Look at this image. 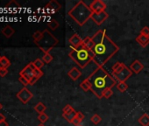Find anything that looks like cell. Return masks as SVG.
<instances>
[{
    "label": "cell",
    "instance_id": "obj_28",
    "mask_svg": "<svg viewBox=\"0 0 149 126\" xmlns=\"http://www.w3.org/2000/svg\"><path fill=\"white\" fill-rule=\"evenodd\" d=\"M53 60H54V57L50 53H45L42 57V60L44 61V63H47V64H49Z\"/></svg>",
    "mask_w": 149,
    "mask_h": 126
},
{
    "label": "cell",
    "instance_id": "obj_10",
    "mask_svg": "<svg viewBox=\"0 0 149 126\" xmlns=\"http://www.w3.org/2000/svg\"><path fill=\"white\" fill-rule=\"evenodd\" d=\"M19 75L25 77L26 80L29 81V83H30V81L34 77V70L29 65H27L19 72Z\"/></svg>",
    "mask_w": 149,
    "mask_h": 126
},
{
    "label": "cell",
    "instance_id": "obj_6",
    "mask_svg": "<svg viewBox=\"0 0 149 126\" xmlns=\"http://www.w3.org/2000/svg\"><path fill=\"white\" fill-rule=\"evenodd\" d=\"M132 70L128 67L125 66L123 69L118 73L112 74V76L118 82H125L132 76Z\"/></svg>",
    "mask_w": 149,
    "mask_h": 126
},
{
    "label": "cell",
    "instance_id": "obj_42",
    "mask_svg": "<svg viewBox=\"0 0 149 126\" xmlns=\"http://www.w3.org/2000/svg\"><path fill=\"white\" fill-rule=\"evenodd\" d=\"M38 126H45V125H44V124H43V123H40V124H39V125H38Z\"/></svg>",
    "mask_w": 149,
    "mask_h": 126
},
{
    "label": "cell",
    "instance_id": "obj_8",
    "mask_svg": "<svg viewBox=\"0 0 149 126\" xmlns=\"http://www.w3.org/2000/svg\"><path fill=\"white\" fill-rule=\"evenodd\" d=\"M109 18V14L106 12H92V15L91 19L95 22L96 25L101 26L106 19Z\"/></svg>",
    "mask_w": 149,
    "mask_h": 126
},
{
    "label": "cell",
    "instance_id": "obj_43",
    "mask_svg": "<svg viewBox=\"0 0 149 126\" xmlns=\"http://www.w3.org/2000/svg\"><path fill=\"white\" fill-rule=\"evenodd\" d=\"M2 108H3V106H2V104H1V103H0V109H1Z\"/></svg>",
    "mask_w": 149,
    "mask_h": 126
},
{
    "label": "cell",
    "instance_id": "obj_41",
    "mask_svg": "<svg viewBox=\"0 0 149 126\" xmlns=\"http://www.w3.org/2000/svg\"><path fill=\"white\" fill-rule=\"evenodd\" d=\"M0 126H8V123L4 121V122H0Z\"/></svg>",
    "mask_w": 149,
    "mask_h": 126
},
{
    "label": "cell",
    "instance_id": "obj_12",
    "mask_svg": "<svg viewBox=\"0 0 149 126\" xmlns=\"http://www.w3.org/2000/svg\"><path fill=\"white\" fill-rule=\"evenodd\" d=\"M61 9V6L55 0H52L50 1L46 6H45V10L50 13H53V12H56L58 11H60Z\"/></svg>",
    "mask_w": 149,
    "mask_h": 126
},
{
    "label": "cell",
    "instance_id": "obj_2",
    "mask_svg": "<svg viewBox=\"0 0 149 126\" xmlns=\"http://www.w3.org/2000/svg\"><path fill=\"white\" fill-rule=\"evenodd\" d=\"M91 83V91L98 98H103V94L105 90L112 89L117 85V81L103 67L97 68L88 77Z\"/></svg>",
    "mask_w": 149,
    "mask_h": 126
},
{
    "label": "cell",
    "instance_id": "obj_38",
    "mask_svg": "<svg viewBox=\"0 0 149 126\" xmlns=\"http://www.w3.org/2000/svg\"><path fill=\"white\" fill-rule=\"evenodd\" d=\"M77 116L78 117V118H80L82 121L84 119V115L81 112V111H77Z\"/></svg>",
    "mask_w": 149,
    "mask_h": 126
},
{
    "label": "cell",
    "instance_id": "obj_39",
    "mask_svg": "<svg viewBox=\"0 0 149 126\" xmlns=\"http://www.w3.org/2000/svg\"><path fill=\"white\" fill-rule=\"evenodd\" d=\"M38 80H39V78H37V77H35V76H34V77L30 81V85H33V84H34Z\"/></svg>",
    "mask_w": 149,
    "mask_h": 126
},
{
    "label": "cell",
    "instance_id": "obj_23",
    "mask_svg": "<svg viewBox=\"0 0 149 126\" xmlns=\"http://www.w3.org/2000/svg\"><path fill=\"white\" fill-rule=\"evenodd\" d=\"M125 65L124 64L123 62H117L115 63V65L113 66L112 68V74H116V73H118L119 71H121L123 69V68L125 67Z\"/></svg>",
    "mask_w": 149,
    "mask_h": 126
},
{
    "label": "cell",
    "instance_id": "obj_4",
    "mask_svg": "<svg viewBox=\"0 0 149 126\" xmlns=\"http://www.w3.org/2000/svg\"><path fill=\"white\" fill-rule=\"evenodd\" d=\"M91 15L92 11L90 6L82 0L68 12V16L80 26H83L91 19Z\"/></svg>",
    "mask_w": 149,
    "mask_h": 126
},
{
    "label": "cell",
    "instance_id": "obj_3",
    "mask_svg": "<svg viewBox=\"0 0 149 126\" xmlns=\"http://www.w3.org/2000/svg\"><path fill=\"white\" fill-rule=\"evenodd\" d=\"M69 58L80 69H85L91 63H94V53L84 45L78 48H72L68 53Z\"/></svg>",
    "mask_w": 149,
    "mask_h": 126
},
{
    "label": "cell",
    "instance_id": "obj_25",
    "mask_svg": "<svg viewBox=\"0 0 149 126\" xmlns=\"http://www.w3.org/2000/svg\"><path fill=\"white\" fill-rule=\"evenodd\" d=\"M116 86H117V89L122 93L125 92L128 89V85L126 82H118Z\"/></svg>",
    "mask_w": 149,
    "mask_h": 126
},
{
    "label": "cell",
    "instance_id": "obj_19",
    "mask_svg": "<svg viewBox=\"0 0 149 126\" xmlns=\"http://www.w3.org/2000/svg\"><path fill=\"white\" fill-rule=\"evenodd\" d=\"M138 121L141 126H149V116L146 113H144Z\"/></svg>",
    "mask_w": 149,
    "mask_h": 126
},
{
    "label": "cell",
    "instance_id": "obj_40",
    "mask_svg": "<svg viewBox=\"0 0 149 126\" xmlns=\"http://www.w3.org/2000/svg\"><path fill=\"white\" fill-rule=\"evenodd\" d=\"M4 121H6V116L0 113V122H4Z\"/></svg>",
    "mask_w": 149,
    "mask_h": 126
},
{
    "label": "cell",
    "instance_id": "obj_30",
    "mask_svg": "<svg viewBox=\"0 0 149 126\" xmlns=\"http://www.w3.org/2000/svg\"><path fill=\"white\" fill-rule=\"evenodd\" d=\"M48 116L46 114V113H42V114H40L39 116H38V119H39V121L40 122V123H45L46 122H47V120H48Z\"/></svg>",
    "mask_w": 149,
    "mask_h": 126
},
{
    "label": "cell",
    "instance_id": "obj_22",
    "mask_svg": "<svg viewBox=\"0 0 149 126\" xmlns=\"http://www.w3.org/2000/svg\"><path fill=\"white\" fill-rule=\"evenodd\" d=\"M10 65L11 62L8 60V58H6V56H2V59L0 60V69H8Z\"/></svg>",
    "mask_w": 149,
    "mask_h": 126
},
{
    "label": "cell",
    "instance_id": "obj_26",
    "mask_svg": "<svg viewBox=\"0 0 149 126\" xmlns=\"http://www.w3.org/2000/svg\"><path fill=\"white\" fill-rule=\"evenodd\" d=\"M91 123H92L93 124L97 125V124H99V123L102 122V117H101L99 115H97V114H94V115L91 117Z\"/></svg>",
    "mask_w": 149,
    "mask_h": 126
},
{
    "label": "cell",
    "instance_id": "obj_13",
    "mask_svg": "<svg viewBox=\"0 0 149 126\" xmlns=\"http://www.w3.org/2000/svg\"><path fill=\"white\" fill-rule=\"evenodd\" d=\"M68 76L74 82L77 81L81 76H82V71L77 68V67H74L72 68L68 72Z\"/></svg>",
    "mask_w": 149,
    "mask_h": 126
},
{
    "label": "cell",
    "instance_id": "obj_45",
    "mask_svg": "<svg viewBox=\"0 0 149 126\" xmlns=\"http://www.w3.org/2000/svg\"><path fill=\"white\" fill-rule=\"evenodd\" d=\"M79 126H83V125H79Z\"/></svg>",
    "mask_w": 149,
    "mask_h": 126
},
{
    "label": "cell",
    "instance_id": "obj_29",
    "mask_svg": "<svg viewBox=\"0 0 149 126\" xmlns=\"http://www.w3.org/2000/svg\"><path fill=\"white\" fill-rule=\"evenodd\" d=\"M33 64H34V66H35V68L36 69H41V68L44 66V61L41 60V59H36L34 61H33Z\"/></svg>",
    "mask_w": 149,
    "mask_h": 126
},
{
    "label": "cell",
    "instance_id": "obj_21",
    "mask_svg": "<svg viewBox=\"0 0 149 126\" xmlns=\"http://www.w3.org/2000/svg\"><path fill=\"white\" fill-rule=\"evenodd\" d=\"M47 109L46 105L43 102H38L35 106H34V110L40 115L42 113H45V110Z\"/></svg>",
    "mask_w": 149,
    "mask_h": 126
},
{
    "label": "cell",
    "instance_id": "obj_15",
    "mask_svg": "<svg viewBox=\"0 0 149 126\" xmlns=\"http://www.w3.org/2000/svg\"><path fill=\"white\" fill-rule=\"evenodd\" d=\"M136 42H138V44L139 46H141L142 47H146V46L149 45V37L147 36H145V35H142V34H139L136 37L135 39Z\"/></svg>",
    "mask_w": 149,
    "mask_h": 126
},
{
    "label": "cell",
    "instance_id": "obj_20",
    "mask_svg": "<svg viewBox=\"0 0 149 126\" xmlns=\"http://www.w3.org/2000/svg\"><path fill=\"white\" fill-rule=\"evenodd\" d=\"M77 111L74 110L73 112H70V113H68V114H62V117H64V119H66L68 123H72L74 119L76 118V116H77Z\"/></svg>",
    "mask_w": 149,
    "mask_h": 126
},
{
    "label": "cell",
    "instance_id": "obj_24",
    "mask_svg": "<svg viewBox=\"0 0 149 126\" xmlns=\"http://www.w3.org/2000/svg\"><path fill=\"white\" fill-rule=\"evenodd\" d=\"M59 23L57 22V20L56 19H52L48 23H47V26L52 30V31H54V30H56L58 27H59Z\"/></svg>",
    "mask_w": 149,
    "mask_h": 126
},
{
    "label": "cell",
    "instance_id": "obj_32",
    "mask_svg": "<svg viewBox=\"0 0 149 126\" xmlns=\"http://www.w3.org/2000/svg\"><path fill=\"white\" fill-rule=\"evenodd\" d=\"M74 110V108H73L71 105L67 104V105L63 108V109H62V114H68V113L73 112Z\"/></svg>",
    "mask_w": 149,
    "mask_h": 126
},
{
    "label": "cell",
    "instance_id": "obj_11",
    "mask_svg": "<svg viewBox=\"0 0 149 126\" xmlns=\"http://www.w3.org/2000/svg\"><path fill=\"white\" fill-rule=\"evenodd\" d=\"M70 44V47L72 48H78L83 46V39L78 34H74L68 40Z\"/></svg>",
    "mask_w": 149,
    "mask_h": 126
},
{
    "label": "cell",
    "instance_id": "obj_5",
    "mask_svg": "<svg viewBox=\"0 0 149 126\" xmlns=\"http://www.w3.org/2000/svg\"><path fill=\"white\" fill-rule=\"evenodd\" d=\"M34 43L45 54L50 53V51L59 43V40L47 29H45L42 32L41 38L38 41H35Z\"/></svg>",
    "mask_w": 149,
    "mask_h": 126
},
{
    "label": "cell",
    "instance_id": "obj_36",
    "mask_svg": "<svg viewBox=\"0 0 149 126\" xmlns=\"http://www.w3.org/2000/svg\"><path fill=\"white\" fill-rule=\"evenodd\" d=\"M43 72H42V70L41 69H34V76L35 77H37V78H40V77H42L43 76Z\"/></svg>",
    "mask_w": 149,
    "mask_h": 126
},
{
    "label": "cell",
    "instance_id": "obj_18",
    "mask_svg": "<svg viewBox=\"0 0 149 126\" xmlns=\"http://www.w3.org/2000/svg\"><path fill=\"white\" fill-rule=\"evenodd\" d=\"M80 88H81L84 91H85V92L90 91V90L91 89V82L89 81L88 78L84 79V80L80 83Z\"/></svg>",
    "mask_w": 149,
    "mask_h": 126
},
{
    "label": "cell",
    "instance_id": "obj_17",
    "mask_svg": "<svg viewBox=\"0 0 149 126\" xmlns=\"http://www.w3.org/2000/svg\"><path fill=\"white\" fill-rule=\"evenodd\" d=\"M83 45H84L85 47H87L88 49L92 50V48H93V46H94V42H93V40H92V38H91V37H89V36L85 37V38L83 39Z\"/></svg>",
    "mask_w": 149,
    "mask_h": 126
},
{
    "label": "cell",
    "instance_id": "obj_35",
    "mask_svg": "<svg viewBox=\"0 0 149 126\" xmlns=\"http://www.w3.org/2000/svg\"><path fill=\"white\" fill-rule=\"evenodd\" d=\"M140 34L149 37V27H148V26H144L143 28H141V30H140Z\"/></svg>",
    "mask_w": 149,
    "mask_h": 126
},
{
    "label": "cell",
    "instance_id": "obj_27",
    "mask_svg": "<svg viewBox=\"0 0 149 126\" xmlns=\"http://www.w3.org/2000/svg\"><path fill=\"white\" fill-rule=\"evenodd\" d=\"M6 8L7 9H18V8H20V5L18 4L15 0H12L11 2H9L7 5H6Z\"/></svg>",
    "mask_w": 149,
    "mask_h": 126
},
{
    "label": "cell",
    "instance_id": "obj_16",
    "mask_svg": "<svg viewBox=\"0 0 149 126\" xmlns=\"http://www.w3.org/2000/svg\"><path fill=\"white\" fill-rule=\"evenodd\" d=\"M1 33H2V34H3L5 37L10 38V37H12V36L14 34L15 31H14V29H13L11 26L7 25V26H6L2 29Z\"/></svg>",
    "mask_w": 149,
    "mask_h": 126
},
{
    "label": "cell",
    "instance_id": "obj_44",
    "mask_svg": "<svg viewBox=\"0 0 149 126\" xmlns=\"http://www.w3.org/2000/svg\"><path fill=\"white\" fill-rule=\"evenodd\" d=\"M1 59H2V56H0V60H1Z\"/></svg>",
    "mask_w": 149,
    "mask_h": 126
},
{
    "label": "cell",
    "instance_id": "obj_33",
    "mask_svg": "<svg viewBox=\"0 0 149 126\" xmlns=\"http://www.w3.org/2000/svg\"><path fill=\"white\" fill-rule=\"evenodd\" d=\"M41 36H42V32H40V31H36V32L33 33V41H34V42H35V41H38V40L41 38Z\"/></svg>",
    "mask_w": 149,
    "mask_h": 126
},
{
    "label": "cell",
    "instance_id": "obj_34",
    "mask_svg": "<svg viewBox=\"0 0 149 126\" xmlns=\"http://www.w3.org/2000/svg\"><path fill=\"white\" fill-rule=\"evenodd\" d=\"M19 82H20L21 84H23L25 87H26L27 85H30L29 81H28V80H26V79L25 77H23V76H20V75H19Z\"/></svg>",
    "mask_w": 149,
    "mask_h": 126
},
{
    "label": "cell",
    "instance_id": "obj_1",
    "mask_svg": "<svg viewBox=\"0 0 149 126\" xmlns=\"http://www.w3.org/2000/svg\"><path fill=\"white\" fill-rule=\"evenodd\" d=\"M94 46V63L97 67H104L119 50L118 46L107 35L106 30L97 31L92 37Z\"/></svg>",
    "mask_w": 149,
    "mask_h": 126
},
{
    "label": "cell",
    "instance_id": "obj_9",
    "mask_svg": "<svg viewBox=\"0 0 149 126\" xmlns=\"http://www.w3.org/2000/svg\"><path fill=\"white\" fill-rule=\"evenodd\" d=\"M92 12H105L107 6L102 0H94V1L89 6Z\"/></svg>",
    "mask_w": 149,
    "mask_h": 126
},
{
    "label": "cell",
    "instance_id": "obj_37",
    "mask_svg": "<svg viewBox=\"0 0 149 126\" xmlns=\"http://www.w3.org/2000/svg\"><path fill=\"white\" fill-rule=\"evenodd\" d=\"M8 74V69H0V76L5 77Z\"/></svg>",
    "mask_w": 149,
    "mask_h": 126
},
{
    "label": "cell",
    "instance_id": "obj_14",
    "mask_svg": "<svg viewBox=\"0 0 149 126\" xmlns=\"http://www.w3.org/2000/svg\"><path fill=\"white\" fill-rule=\"evenodd\" d=\"M129 69L132 70V73L138 75L139 74L143 69H144V65L142 64V63L139 60H135L132 64L130 65Z\"/></svg>",
    "mask_w": 149,
    "mask_h": 126
},
{
    "label": "cell",
    "instance_id": "obj_31",
    "mask_svg": "<svg viewBox=\"0 0 149 126\" xmlns=\"http://www.w3.org/2000/svg\"><path fill=\"white\" fill-rule=\"evenodd\" d=\"M113 95V90L112 89H109L107 90H105L103 94V98H105V99H109L111 96Z\"/></svg>",
    "mask_w": 149,
    "mask_h": 126
},
{
    "label": "cell",
    "instance_id": "obj_7",
    "mask_svg": "<svg viewBox=\"0 0 149 126\" xmlns=\"http://www.w3.org/2000/svg\"><path fill=\"white\" fill-rule=\"evenodd\" d=\"M16 96L19 98V100H20L23 103H27L33 96V93L26 88L24 87L23 89H21L16 95Z\"/></svg>",
    "mask_w": 149,
    "mask_h": 126
}]
</instances>
